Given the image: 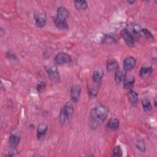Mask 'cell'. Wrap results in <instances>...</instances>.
I'll use <instances>...</instances> for the list:
<instances>
[{"label":"cell","instance_id":"cell-5","mask_svg":"<svg viewBox=\"0 0 157 157\" xmlns=\"http://www.w3.org/2000/svg\"><path fill=\"white\" fill-rule=\"evenodd\" d=\"M36 26L38 28H42L46 24V15L43 12L36 13L34 15Z\"/></svg>","mask_w":157,"mask_h":157},{"label":"cell","instance_id":"cell-23","mask_svg":"<svg viewBox=\"0 0 157 157\" xmlns=\"http://www.w3.org/2000/svg\"><path fill=\"white\" fill-rule=\"evenodd\" d=\"M98 92V90L96 87L92 85H90L88 86V93L90 98H95L97 96Z\"/></svg>","mask_w":157,"mask_h":157},{"label":"cell","instance_id":"cell-4","mask_svg":"<svg viewBox=\"0 0 157 157\" xmlns=\"http://www.w3.org/2000/svg\"><path fill=\"white\" fill-rule=\"evenodd\" d=\"M45 67L46 71L48 74V75L52 81L56 82L59 80V72H58L56 67H55V66H52V67L45 66Z\"/></svg>","mask_w":157,"mask_h":157},{"label":"cell","instance_id":"cell-3","mask_svg":"<svg viewBox=\"0 0 157 157\" xmlns=\"http://www.w3.org/2000/svg\"><path fill=\"white\" fill-rule=\"evenodd\" d=\"M81 94V86L78 85H74L71 88L70 91L71 99L72 102H77L79 100L80 96Z\"/></svg>","mask_w":157,"mask_h":157},{"label":"cell","instance_id":"cell-27","mask_svg":"<svg viewBox=\"0 0 157 157\" xmlns=\"http://www.w3.org/2000/svg\"><path fill=\"white\" fill-rule=\"evenodd\" d=\"M45 88V82H39L37 85V90L38 92L40 93L44 90Z\"/></svg>","mask_w":157,"mask_h":157},{"label":"cell","instance_id":"cell-22","mask_svg":"<svg viewBox=\"0 0 157 157\" xmlns=\"http://www.w3.org/2000/svg\"><path fill=\"white\" fill-rule=\"evenodd\" d=\"M142 105L143 109L145 112H150L152 109L150 101L148 99H146V98L144 99L142 101Z\"/></svg>","mask_w":157,"mask_h":157},{"label":"cell","instance_id":"cell-9","mask_svg":"<svg viewBox=\"0 0 157 157\" xmlns=\"http://www.w3.org/2000/svg\"><path fill=\"white\" fill-rule=\"evenodd\" d=\"M54 22L56 26L61 30H67L68 29V24L67 21L65 20H61L56 18V17L54 18Z\"/></svg>","mask_w":157,"mask_h":157},{"label":"cell","instance_id":"cell-6","mask_svg":"<svg viewBox=\"0 0 157 157\" xmlns=\"http://www.w3.org/2000/svg\"><path fill=\"white\" fill-rule=\"evenodd\" d=\"M55 60L56 63L58 64H62L69 63L71 61V57L66 53L61 52L56 55Z\"/></svg>","mask_w":157,"mask_h":157},{"label":"cell","instance_id":"cell-14","mask_svg":"<svg viewBox=\"0 0 157 157\" xmlns=\"http://www.w3.org/2000/svg\"><path fill=\"white\" fill-rule=\"evenodd\" d=\"M128 98L132 105H135L138 101V94L134 90H130L128 93Z\"/></svg>","mask_w":157,"mask_h":157},{"label":"cell","instance_id":"cell-25","mask_svg":"<svg viewBox=\"0 0 157 157\" xmlns=\"http://www.w3.org/2000/svg\"><path fill=\"white\" fill-rule=\"evenodd\" d=\"M121 155H122V153H121V150L120 147V146L115 147L112 151V153L111 154V156L118 157V156H121Z\"/></svg>","mask_w":157,"mask_h":157},{"label":"cell","instance_id":"cell-18","mask_svg":"<svg viewBox=\"0 0 157 157\" xmlns=\"http://www.w3.org/2000/svg\"><path fill=\"white\" fill-rule=\"evenodd\" d=\"M107 128L112 130L117 129L119 127V120L115 118H111L107 123Z\"/></svg>","mask_w":157,"mask_h":157},{"label":"cell","instance_id":"cell-16","mask_svg":"<svg viewBox=\"0 0 157 157\" xmlns=\"http://www.w3.org/2000/svg\"><path fill=\"white\" fill-rule=\"evenodd\" d=\"M103 71L101 69H96L93 73V79L95 83H99L101 82L103 77Z\"/></svg>","mask_w":157,"mask_h":157},{"label":"cell","instance_id":"cell-13","mask_svg":"<svg viewBox=\"0 0 157 157\" xmlns=\"http://www.w3.org/2000/svg\"><path fill=\"white\" fill-rule=\"evenodd\" d=\"M20 140V136L17 133H11L9 136V143L12 147H16L18 145Z\"/></svg>","mask_w":157,"mask_h":157},{"label":"cell","instance_id":"cell-2","mask_svg":"<svg viewBox=\"0 0 157 157\" xmlns=\"http://www.w3.org/2000/svg\"><path fill=\"white\" fill-rule=\"evenodd\" d=\"M121 36L125 44L129 47H134L137 42V37L129 31L126 28L121 31Z\"/></svg>","mask_w":157,"mask_h":157},{"label":"cell","instance_id":"cell-7","mask_svg":"<svg viewBox=\"0 0 157 157\" xmlns=\"http://www.w3.org/2000/svg\"><path fill=\"white\" fill-rule=\"evenodd\" d=\"M136 59L132 56H129L127 57L124 59L123 61V67L124 69L126 71H131L132 69H133L136 65Z\"/></svg>","mask_w":157,"mask_h":157},{"label":"cell","instance_id":"cell-19","mask_svg":"<svg viewBox=\"0 0 157 157\" xmlns=\"http://www.w3.org/2000/svg\"><path fill=\"white\" fill-rule=\"evenodd\" d=\"M126 73L121 71H117L115 74V80L117 83L123 82L126 77Z\"/></svg>","mask_w":157,"mask_h":157},{"label":"cell","instance_id":"cell-8","mask_svg":"<svg viewBox=\"0 0 157 157\" xmlns=\"http://www.w3.org/2000/svg\"><path fill=\"white\" fill-rule=\"evenodd\" d=\"M69 16V12L68 10L63 6L59 7L57 9V14L56 17L61 19V20H66L67 18Z\"/></svg>","mask_w":157,"mask_h":157},{"label":"cell","instance_id":"cell-26","mask_svg":"<svg viewBox=\"0 0 157 157\" xmlns=\"http://www.w3.org/2000/svg\"><path fill=\"white\" fill-rule=\"evenodd\" d=\"M136 147L142 152L145 151V144H144L143 140H140L138 141V142L137 143Z\"/></svg>","mask_w":157,"mask_h":157},{"label":"cell","instance_id":"cell-11","mask_svg":"<svg viewBox=\"0 0 157 157\" xmlns=\"http://www.w3.org/2000/svg\"><path fill=\"white\" fill-rule=\"evenodd\" d=\"M119 67L118 63L114 59H110L107 63V69L109 72L117 71Z\"/></svg>","mask_w":157,"mask_h":157},{"label":"cell","instance_id":"cell-21","mask_svg":"<svg viewBox=\"0 0 157 157\" xmlns=\"http://www.w3.org/2000/svg\"><path fill=\"white\" fill-rule=\"evenodd\" d=\"M117 41V39L115 35L112 34H105L103 38V42L107 44H112L115 43Z\"/></svg>","mask_w":157,"mask_h":157},{"label":"cell","instance_id":"cell-20","mask_svg":"<svg viewBox=\"0 0 157 157\" xmlns=\"http://www.w3.org/2000/svg\"><path fill=\"white\" fill-rule=\"evenodd\" d=\"M75 7L78 10H85L88 7V4L86 1H74Z\"/></svg>","mask_w":157,"mask_h":157},{"label":"cell","instance_id":"cell-29","mask_svg":"<svg viewBox=\"0 0 157 157\" xmlns=\"http://www.w3.org/2000/svg\"><path fill=\"white\" fill-rule=\"evenodd\" d=\"M134 2H135V1H128V2H129V3H130V4H133V3H134Z\"/></svg>","mask_w":157,"mask_h":157},{"label":"cell","instance_id":"cell-28","mask_svg":"<svg viewBox=\"0 0 157 157\" xmlns=\"http://www.w3.org/2000/svg\"><path fill=\"white\" fill-rule=\"evenodd\" d=\"M154 104H155V106L156 107V98H155V99H154Z\"/></svg>","mask_w":157,"mask_h":157},{"label":"cell","instance_id":"cell-15","mask_svg":"<svg viewBox=\"0 0 157 157\" xmlns=\"http://www.w3.org/2000/svg\"><path fill=\"white\" fill-rule=\"evenodd\" d=\"M153 72L151 67H142L140 71V76L142 78H145L150 76Z\"/></svg>","mask_w":157,"mask_h":157},{"label":"cell","instance_id":"cell-17","mask_svg":"<svg viewBox=\"0 0 157 157\" xmlns=\"http://www.w3.org/2000/svg\"><path fill=\"white\" fill-rule=\"evenodd\" d=\"M69 117H70V115H69V113H67V112L66 111L65 108L63 107L61 109L60 113H59V120H60V122L62 124L66 123L68 121Z\"/></svg>","mask_w":157,"mask_h":157},{"label":"cell","instance_id":"cell-10","mask_svg":"<svg viewBox=\"0 0 157 157\" xmlns=\"http://www.w3.org/2000/svg\"><path fill=\"white\" fill-rule=\"evenodd\" d=\"M47 129V125L44 123H41L38 126V128L37 129V137L39 140L44 137V136L45 135Z\"/></svg>","mask_w":157,"mask_h":157},{"label":"cell","instance_id":"cell-12","mask_svg":"<svg viewBox=\"0 0 157 157\" xmlns=\"http://www.w3.org/2000/svg\"><path fill=\"white\" fill-rule=\"evenodd\" d=\"M135 82L134 77L132 75H129L128 77L126 76L125 78L123 80V87L125 89H130L132 88L134 86V83Z\"/></svg>","mask_w":157,"mask_h":157},{"label":"cell","instance_id":"cell-24","mask_svg":"<svg viewBox=\"0 0 157 157\" xmlns=\"http://www.w3.org/2000/svg\"><path fill=\"white\" fill-rule=\"evenodd\" d=\"M141 36H144L147 40H150V41L153 40V36L151 33L146 28H143L141 30Z\"/></svg>","mask_w":157,"mask_h":157},{"label":"cell","instance_id":"cell-1","mask_svg":"<svg viewBox=\"0 0 157 157\" xmlns=\"http://www.w3.org/2000/svg\"><path fill=\"white\" fill-rule=\"evenodd\" d=\"M108 115L107 108L99 105L93 108L90 113V126L91 129H95L101 124L106 119Z\"/></svg>","mask_w":157,"mask_h":157}]
</instances>
